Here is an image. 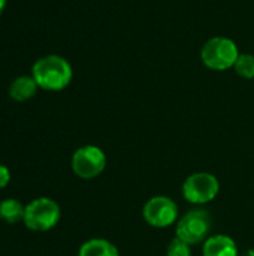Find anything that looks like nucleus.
<instances>
[{"label": "nucleus", "instance_id": "1", "mask_svg": "<svg viewBox=\"0 0 254 256\" xmlns=\"http://www.w3.org/2000/svg\"><path fill=\"white\" fill-rule=\"evenodd\" d=\"M31 76L39 88L46 92H60L70 84L73 70L66 58L57 54H49L34 62Z\"/></svg>", "mask_w": 254, "mask_h": 256}, {"label": "nucleus", "instance_id": "2", "mask_svg": "<svg viewBox=\"0 0 254 256\" xmlns=\"http://www.w3.org/2000/svg\"><path fill=\"white\" fill-rule=\"evenodd\" d=\"M211 213L202 207H195L186 212L175 224V237L181 238L190 246H196L202 244L211 236Z\"/></svg>", "mask_w": 254, "mask_h": 256}, {"label": "nucleus", "instance_id": "3", "mask_svg": "<svg viewBox=\"0 0 254 256\" xmlns=\"http://www.w3.org/2000/svg\"><path fill=\"white\" fill-rule=\"evenodd\" d=\"M60 218H61L60 206L51 198L40 196L25 206L22 222L30 231L46 232L60 222Z\"/></svg>", "mask_w": 254, "mask_h": 256}, {"label": "nucleus", "instance_id": "4", "mask_svg": "<svg viewBox=\"0 0 254 256\" xmlns=\"http://www.w3.org/2000/svg\"><path fill=\"white\" fill-rule=\"evenodd\" d=\"M181 192L187 202L195 207H202L217 198L220 192V182L211 172H193L184 180Z\"/></svg>", "mask_w": 254, "mask_h": 256}, {"label": "nucleus", "instance_id": "5", "mask_svg": "<svg viewBox=\"0 0 254 256\" xmlns=\"http://www.w3.org/2000/svg\"><path fill=\"white\" fill-rule=\"evenodd\" d=\"M240 57V51L237 44L223 36L211 38L201 51L202 63L213 69V70H226L229 68L235 66V62Z\"/></svg>", "mask_w": 254, "mask_h": 256}, {"label": "nucleus", "instance_id": "6", "mask_svg": "<svg viewBox=\"0 0 254 256\" xmlns=\"http://www.w3.org/2000/svg\"><path fill=\"white\" fill-rule=\"evenodd\" d=\"M70 165L76 177L82 180H93L105 171L106 154L100 147L87 144L75 150Z\"/></svg>", "mask_w": 254, "mask_h": 256}, {"label": "nucleus", "instance_id": "7", "mask_svg": "<svg viewBox=\"0 0 254 256\" xmlns=\"http://www.w3.org/2000/svg\"><path fill=\"white\" fill-rule=\"evenodd\" d=\"M142 218L145 224L153 228H169L180 219V208L177 202L165 195L151 196L142 207Z\"/></svg>", "mask_w": 254, "mask_h": 256}, {"label": "nucleus", "instance_id": "8", "mask_svg": "<svg viewBox=\"0 0 254 256\" xmlns=\"http://www.w3.org/2000/svg\"><path fill=\"white\" fill-rule=\"evenodd\" d=\"M202 256H240V249L232 237L214 234L202 243Z\"/></svg>", "mask_w": 254, "mask_h": 256}, {"label": "nucleus", "instance_id": "9", "mask_svg": "<svg viewBox=\"0 0 254 256\" xmlns=\"http://www.w3.org/2000/svg\"><path fill=\"white\" fill-rule=\"evenodd\" d=\"M37 88H39V86L36 84V81L31 75L30 76L21 75L10 82L7 93L15 102H25L36 94Z\"/></svg>", "mask_w": 254, "mask_h": 256}, {"label": "nucleus", "instance_id": "10", "mask_svg": "<svg viewBox=\"0 0 254 256\" xmlns=\"http://www.w3.org/2000/svg\"><path fill=\"white\" fill-rule=\"evenodd\" d=\"M78 256H120L118 248L106 238H90L79 248Z\"/></svg>", "mask_w": 254, "mask_h": 256}, {"label": "nucleus", "instance_id": "11", "mask_svg": "<svg viewBox=\"0 0 254 256\" xmlns=\"http://www.w3.org/2000/svg\"><path fill=\"white\" fill-rule=\"evenodd\" d=\"M25 206L15 198H6L0 202V219L6 224H18L24 220Z\"/></svg>", "mask_w": 254, "mask_h": 256}, {"label": "nucleus", "instance_id": "12", "mask_svg": "<svg viewBox=\"0 0 254 256\" xmlns=\"http://www.w3.org/2000/svg\"><path fill=\"white\" fill-rule=\"evenodd\" d=\"M234 68L240 76L252 80L254 78V56L253 54H240Z\"/></svg>", "mask_w": 254, "mask_h": 256}, {"label": "nucleus", "instance_id": "13", "mask_svg": "<svg viewBox=\"0 0 254 256\" xmlns=\"http://www.w3.org/2000/svg\"><path fill=\"white\" fill-rule=\"evenodd\" d=\"M166 256H192V246L178 237H174L168 244Z\"/></svg>", "mask_w": 254, "mask_h": 256}, {"label": "nucleus", "instance_id": "14", "mask_svg": "<svg viewBox=\"0 0 254 256\" xmlns=\"http://www.w3.org/2000/svg\"><path fill=\"white\" fill-rule=\"evenodd\" d=\"M9 182H10V171L7 166L0 164V190L4 189L9 184Z\"/></svg>", "mask_w": 254, "mask_h": 256}, {"label": "nucleus", "instance_id": "15", "mask_svg": "<svg viewBox=\"0 0 254 256\" xmlns=\"http://www.w3.org/2000/svg\"><path fill=\"white\" fill-rule=\"evenodd\" d=\"M240 256H254V249H247V250L241 252Z\"/></svg>", "mask_w": 254, "mask_h": 256}, {"label": "nucleus", "instance_id": "16", "mask_svg": "<svg viewBox=\"0 0 254 256\" xmlns=\"http://www.w3.org/2000/svg\"><path fill=\"white\" fill-rule=\"evenodd\" d=\"M4 6H6V0H0V15H1V12L4 9Z\"/></svg>", "mask_w": 254, "mask_h": 256}]
</instances>
